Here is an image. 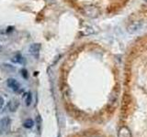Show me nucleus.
<instances>
[{
  "mask_svg": "<svg viewBox=\"0 0 147 137\" xmlns=\"http://www.w3.org/2000/svg\"><path fill=\"white\" fill-rule=\"evenodd\" d=\"M40 43H33L30 46L29 51L35 59H38L40 56Z\"/></svg>",
  "mask_w": 147,
  "mask_h": 137,
  "instance_id": "nucleus-1",
  "label": "nucleus"
},
{
  "mask_svg": "<svg viewBox=\"0 0 147 137\" xmlns=\"http://www.w3.org/2000/svg\"><path fill=\"white\" fill-rule=\"evenodd\" d=\"M7 84L9 88L14 91H18L20 89V83L16 79H14V78H9V79H7Z\"/></svg>",
  "mask_w": 147,
  "mask_h": 137,
  "instance_id": "nucleus-2",
  "label": "nucleus"
},
{
  "mask_svg": "<svg viewBox=\"0 0 147 137\" xmlns=\"http://www.w3.org/2000/svg\"><path fill=\"white\" fill-rule=\"evenodd\" d=\"M84 12L87 17H94L98 15V10L92 7H86L84 8Z\"/></svg>",
  "mask_w": 147,
  "mask_h": 137,
  "instance_id": "nucleus-3",
  "label": "nucleus"
},
{
  "mask_svg": "<svg viewBox=\"0 0 147 137\" xmlns=\"http://www.w3.org/2000/svg\"><path fill=\"white\" fill-rule=\"evenodd\" d=\"M142 24H140L139 22H136V23H133V24H131L129 25L128 27H127V30L129 33H134V32H136L137 30L140 29Z\"/></svg>",
  "mask_w": 147,
  "mask_h": 137,
  "instance_id": "nucleus-4",
  "label": "nucleus"
},
{
  "mask_svg": "<svg viewBox=\"0 0 147 137\" xmlns=\"http://www.w3.org/2000/svg\"><path fill=\"white\" fill-rule=\"evenodd\" d=\"M12 62L14 63H17V64H23L25 62V59L23 58L20 54H16L15 56H13L11 59Z\"/></svg>",
  "mask_w": 147,
  "mask_h": 137,
  "instance_id": "nucleus-5",
  "label": "nucleus"
},
{
  "mask_svg": "<svg viewBox=\"0 0 147 137\" xmlns=\"http://www.w3.org/2000/svg\"><path fill=\"white\" fill-rule=\"evenodd\" d=\"M9 123H10V119L8 117H3L1 120H0V128L6 129L9 125Z\"/></svg>",
  "mask_w": 147,
  "mask_h": 137,
  "instance_id": "nucleus-6",
  "label": "nucleus"
},
{
  "mask_svg": "<svg viewBox=\"0 0 147 137\" xmlns=\"http://www.w3.org/2000/svg\"><path fill=\"white\" fill-rule=\"evenodd\" d=\"M23 126L27 128V129H30V128L34 126V121L31 120V119H28V120H26L24 123H23Z\"/></svg>",
  "mask_w": 147,
  "mask_h": 137,
  "instance_id": "nucleus-7",
  "label": "nucleus"
},
{
  "mask_svg": "<svg viewBox=\"0 0 147 137\" xmlns=\"http://www.w3.org/2000/svg\"><path fill=\"white\" fill-rule=\"evenodd\" d=\"M23 98H25V102H26V105H27V106H29V105H30L31 100H32V97H31V93H30V92H27Z\"/></svg>",
  "mask_w": 147,
  "mask_h": 137,
  "instance_id": "nucleus-8",
  "label": "nucleus"
},
{
  "mask_svg": "<svg viewBox=\"0 0 147 137\" xmlns=\"http://www.w3.org/2000/svg\"><path fill=\"white\" fill-rule=\"evenodd\" d=\"M21 75L26 80L28 79V78H29V74H28V71H27V70H25V68H22V70H21Z\"/></svg>",
  "mask_w": 147,
  "mask_h": 137,
  "instance_id": "nucleus-9",
  "label": "nucleus"
},
{
  "mask_svg": "<svg viewBox=\"0 0 147 137\" xmlns=\"http://www.w3.org/2000/svg\"><path fill=\"white\" fill-rule=\"evenodd\" d=\"M4 104H5V100L2 97H0V109H2L3 106H4Z\"/></svg>",
  "mask_w": 147,
  "mask_h": 137,
  "instance_id": "nucleus-10",
  "label": "nucleus"
}]
</instances>
